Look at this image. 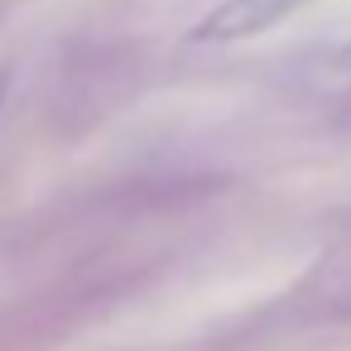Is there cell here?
Returning <instances> with one entry per match:
<instances>
[{"label": "cell", "mask_w": 351, "mask_h": 351, "mask_svg": "<svg viewBox=\"0 0 351 351\" xmlns=\"http://www.w3.org/2000/svg\"><path fill=\"white\" fill-rule=\"evenodd\" d=\"M332 68H337V73H351V44H346V49H337V53H332Z\"/></svg>", "instance_id": "2"}, {"label": "cell", "mask_w": 351, "mask_h": 351, "mask_svg": "<svg viewBox=\"0 0 351 351\" xmlns=\"http://www.w3.org/2000/svg\"><path fill=\"white\" fill-rule=\"evenodd\" d=\"M313 0H217V5L188 29L193 44H241L255 34L279 29L298 10H308Z\"/></svg>", "instance_id": "1"}, {"label": "cell", "mask_w": 351, "mask_h": 351, "mask_svg": "<svg viewBox=\"0 0 351 351\" xmlns=\"http://www.w3.org/2000/svg\"><path fill=\"white\" fill-rule=\"evenodd\" d=\"M5 87H10V77H5V73H0V101H5Z\"/></svg>", "instance_id": "3"}]
</instances>
